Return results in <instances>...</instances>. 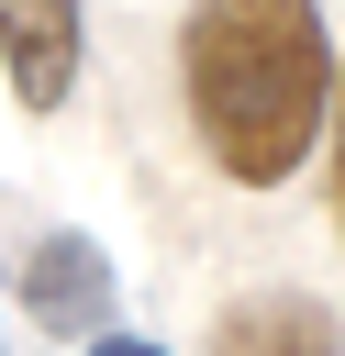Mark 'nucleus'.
Segmentation results:
<instances>
[{
	"label": "nucleus",
	"mask_w": 345,
	"mask_h": 356,
	"mask_svg": "<svg viewBox=\"0 0 345 356\" xmlns=\"http://www.w3.org/2000/svg\"><path fill=\"white\" fill-rule=\"evenodd\" d=\"M189 134L234 189H289L334 134V33L323 0H200L178 33Z\"/></svg>",
	"instance_id": "f257e3e1"
},
{
	"label": "nucleus",
	"mask_w": 345,
	"mask_h": 356,
	"mask_svg": "<svg viewBox=\"0 0 345 356\" xmlns=\"http://www.w3.org/2000/svg\"><path fill=\"white\" fill-rule=\"evenodd\" d=\"M78 67H89V11L78 0H0V78H11L22 111H67Z\"/></svg>",
	"instance_id": "f03ea898"
},
{
	"label": "nucleus",
	"mask_w": 345,
	"mask_h": 356,
	"mask_svg": "<svg viewBox=\"0 0 345 356\" xmlns=\"http://www.w3.org/2000/svg\"><path fill=\"white\" fill-rule=\"evenodd\" d=\"M22 312L45 334H111V256L89 234H45L22 267Z\"/></svg>",
	"instance_id": "7ed1b4c3"
},
{
	"label": "nucleus",
	"mask_w": 345,
	"mask_h": 356,
	"mask_svg": "<svg viewBox=\"0 0 345 356\" xmlns=\"http://www.w3.org/2000/svg\"><path fill=\"white\" fill-rule=\"evenodd\" d=\"M211 356H345V323L300 289H256L211 323Z\"/></svg>",
	"instance_id": "20e7f679"
},
{
	"label": "nucleus",
	"mask_w": 345,
	"mask_h": 356,
	"mask_svg": "<svg viewBox=\"0 0 345 356\" xmlns=\"http://www.w3.org/2000/svg\"><path fill=\"white\" fill-rule=\"evenodd\" d=\"M334 234H345V67H334Z\"/></svg>",
	"instance_id": "39448f33"
},
{
	"label": "nucleus",
	"mask_w": 345,
	"mask_h": 356,
	"mask_svg": "<svg viewBox=\"0 0 345 356\" xmlns=\"http://www.w3.org/2000/svg\"><path fill=\"white\" fill-rule=\"evenodd\" d=\"M89 356H167V345H145V334H89Z\"/></svg>",
	"instance_id": "423d86ee"
}]
</instances>
